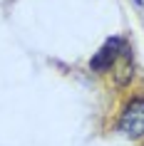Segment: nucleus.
Segmentation results:
<instances>
[{"mask_svg":"<svg viewBox=\"0 0 144 146\" xmlns=\"http://www.w3.org/2000/svg\"><path fill=\"white\" fill-rule=\"evenodd\" d=\"M119 129L127 134V136L137 139L144 134V99L142 97H137V99H132L124 107V111H122V119H119Z\"/></svg>","mask_w":144,"mask_h":146,"instance_id":"obj_1","label":"nucleus"},{"mask_svg":"<svg viewBox=\"0 0 144 146\" xmlns=\"http://www.w3.org/2000/svg\"><path fill=\"white\" fill-rule=\"evenodd\" d=\"M122 47H124V42H122L119 37L107 40L104 45L97 50V54L90 60V69L92 72H107L109 67H114V62H117V57H119Z\"/></svg>","mask_w":144,"mask_h":146,"instance_id":"obj_2","label":"nucleus"}]
</instances>
